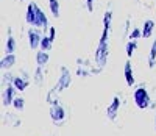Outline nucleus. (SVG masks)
Wrapping results in <instances>:
<instances>
[{
    "label": "nucleus",
    "mask_w": 156,
    "mask_h": 136,
    "mask_svg": "<svg viewBox=\"0 0 156 136\" xmlns=\"http://www.w3.org/2000/svg\"><path fill=\"white\" fill-rule=\"evenodd\" d=\"M154 130H156V113H154Z\"/></svg>",
    "instance_id": "32"
},
{
    "label": "nucleus",
    "mask_w": 156,
    "mask_h": 136,
    "mask_svg": "<svg viewBox=\"0 0 156 136\" xmlns=\"http://www.w3.org/2000/svg\"><path fill=\"white\" fill-rule=\"evenodd\" d=\"M48 116H50L51 122H53L56 127L64 125V124H66V120H67V111H66V108H64V105L61 102L55 103V105H50Z\"/></svg>",
    "instance_id": "4"
},
{
    "label": "nucleus",
    "mask_w": 156,
    "mask_h": 136,
    "mask_svg": "<svg viewBox=\"0 0 156 136\" xmlns=\"http://www.w3.org/2000/svg\"><path fill=\"white\" fill-rule=\"evenodd\" d=\"M16 63H17L16 53H5L0 60V67H2V71H11L16 66Z\"/></svg>",
    "instance_id": "11"
},
{
    "label": "nucleus",
    "mask_w": 156,
    "mask_h": 136,
    "mask_svg": "<svg viewBox=\"0 0 156 136\" xmlns=\"http://www.w3.org/2000/svg\"><path fill=\"white\" fill-rule=\"evenodd\" d=\"M45 69L44 67H39L36 66V69L33 71V81H34V85L36 86H42L44 85V81H45Z\"/></svg>",
    "instance_id": "16"
},
{
    "label": "nucleus",
    "mask_w": 156,
    "mask_h": 136,
    "mask_svg": "<svg viewBox=\"0 0 156 136\" xmlns=\"http://www.w3.org/2000/svg\"><path fill=\"white\" fill-rule=\"evenodd\" d=\"M19 75H22L23 78H27V80H30V81L33 80V74H30V72H28L27 69H20V72H19Z\"/></svg>",
    "instance_id": "30"
},
{
    "label": "nucleus",
    "mask_w": 156,
    "mask_h": 136,
    "mask_svg": "<svg viewBox=\"0 0 156 136\" xmlns=\"http://www.w3.org/2000/svg\"><path fill=\"white\" fill-rule=\"evenodd\" d=\"M123 78H125L126 86L133 88L136 85V75H134V69H133V63L129 60H126L123 64Z\"/></svg>",
    "instance_id": "9"
},
{
    "label": "nucleus",
    "mask_w": 156,
    "mask_h": 136,
    "mask_svg": "<svg viewBox=\"0 0 156 136\" xmlns=\"http://www.w3.org/2000/svg\"><path fill=\"white\" fill-rule=\"evenodd\" d=\"M72 85V72L69 71L67 66H61L59 67V74H58V80L53 88H50V91L61 97V94L66 91L69 86Z\"/></svg>",
    "instance_id": "2"
},
{
    "label": "nucleus",
    "mask_w": 156,
    "mask_h": 136,
    "mask_svg": "<svg viewBox=\"0 0 156 136\" xmlns=\"http://www.w3.org/2000/svg\"><path fill=\"white\" fill-rule=\"evenodd\" d=\"M94 64L87 58H76V67H92Z\"/></svg>",
    "instance_id": "26"
},
{
    "label": "nucleus",
    "mask_w": 156,
    "mask_h": 136,
    "mask_svg": "<svg viewBox=\"0 0 156 136\" xmlns=\"http://www.w3.org/2000/svg\"><path fill=\"white\" fill-rule=\"evenodd\" d=\"M16 97H17V89L12 85L2 88V105H3V108L12 106V102H14Z\"/></svg>",
    "instance_id": "7"
},
{
    "label": "nucleus",
    "mask_w": 156,
    "mask_h": 136,
    "mask_svg": "<svg viewBox=\"0 0 156 136\" xmlns=\"http://www.w3.org/2000/svg\"><path fill=\"white\" fill-rule=\"evenodd\" d=\"M22 120L14 113H3V125H11L12 128H19Z\"/></svg>",
    "instance_id": "13"
},
{
    "label": "nucleus",
    "mask_w": 156,
    "mask_h": 136,
    "mask_svg": "<svg viewBox=\"0 0 156 136\" xmlns=\"http://www.w3.org/2000/svg\"><path fill=\"white\" fill-rule=\"evenodd\" d=\"M14 78H16V75L11 71H2V88H5L8 85H12Z\"/></svg>",
    "instance_id": "20"
},
{
    "label": "nucleus",
    "mask_w": 156,
    "mask_h": 136,
    "mask_svg": "<svg viewBox=\"0 0 156 136\" xmlns=\"http://www.w3.org/2000/svg\"><path fill=\"white\" fill-rule=\"evenodd\" d=\"M17 50V41L12 35V28L8 27L6 28V39H5V53H16Z\"/></svg>",
    "instance_id": "10"
},
{
    "label": "nucleus",
    "mask_w": 156,
    "mask_h": 136,
    "mask_svg": "<svg viewBox=\"0 0 156 136\" xmlns=\"http://www.w3.org/2000/svg\"><path fill=\"white\" fill-rule=\"evenodd\" d=\"M34 60H36V66L44 67L47 69L48 61H50V52H44V50H37L34 53Z\"/></svg>",
    "instance_id": "12"
},
{
    "label": "nucleus",
    "mask_w": 156,
    "mask_h": 136,
    "mask_svg": "<svg viewBox=\"0 0 156 136\" xmlns=\"http://www.w3.org/2000/svg\"><path fill=\"white\" fill-rule=\"evenodd\" d=\"M142 38V28H139V27H133V30L131 33H129L128 39H131V41H139Z\"/></svg>",
    "instance_id": "25"
},
{
    "label": "nucleus",
    "mask_w": 156,
    "mask_h": 136,
    "mask_svg": "<svg viewBox=\"0 0 156 136\" xmlns=\"http://www.w3.org/2000/svg\"><path fill=\"white\" fill-rule=\"evenodd\" d=\"M148 67L150 69H154L156 67V39H153V42L150 46V52H148Z\"/></svg>",
    "instance_id": "17"
},
{
    "label": "nucleus",
    "mask_w": 156,
    "mask_h": 136,
    "mask_svg": "<svg viewBox=\"0 0 156 136\" xmlns=\"http://www.w3.org/2000/svg\"><path fill=\"white\" fill-rule=\"evenodd\" d=\"M20 2H27V0H20Z\"/></svg>",
    "instance_id": "33"
},
{
    "label": "nucleus",
    "mask_w": 156,
    "mask_h": 136,
    "mask_svg": "<svg viewBox=\"0 0 156 136\" xmlns=\"http://www.w3.org/2000/svg\"><path fill=\"white\" fill-rule=\"evenodd\" d=\"M12 108L17 111V113H22L23 111V108H25V99L22 96H17L14 99V102H12Z\"/></svg>",
    "instance_id": "23"
},
{
    "label": "nucleus",
    "mask_w": 156,
    "mask_h": 136,
    "mask_svg": "<svg viewBox=\"0 0 156 136\" xmlns=\"http://www.w3.org/2000/svg\"><path fill=\"white\" fill-rule=\"evenodd\" d=\"M44 30L41 28H36V27H30V28L27 30V39H28V47L30 50H39V47H41V41L44 38Z\"/></svg>",
    "instance_id": "6"
},
{
    "label": "nucleus",
    "mask_w": 156,
    "mask_h": 136,
    "mask_svg": "<svg viewBox=\"0 0 156 136\" xmlns=\"http://www.w3.org/2000/svg\"><path fill=\"white\" fill-rule=\"evenodd\" d=\"M47 3H48V9H50V13H51V16H53L55 19H58L59 14H61L59 0H47Z\"/></svg>",
    "instance_id": "18"
},
{
    "label": "nucleus",
    "mask_w": 156,
    "mask_h": 136,
    "mask_svg": "<svg viewBox=\"0 0 156 136\" xmlns=\"http://www.w3.org/2000/svg\"><path fill=\"white\" fill-rule=\"evenodd\" d=\"M33 8H34V22H33V27L44 30V33L47 35L48 28L51 27V25H50V20H48V16L45 14V11L39 6L34 0H33Z\"/></svg>",
    "instance_id": "5"
},
{
    "label": "nucleus",
    "mask_w": 156,
    "mask_h": 136,
    "mask_svg": "<svg viewBox=\"0 0 156 136\" xmlns=\"http://www.w3.org/2000/svg\"><path fill=\"white\" fill-rule=\"evenodd\" d=\"M75 75L80 78H87V77H92V71H90V67H76Z\"/></svg>",
    "instance_id": "24"
},
{
    "label": "nucleus",
    "mask_w": 156,
    "mask_h": 136,
    "mask_svg": "<svg viewBox=\"0 0 156 136\" xmlns=\"http://www.w3.org/2000/svg\"><path fill=\"white\" fill-rule=\"evenodd\" d=\"M133 102L136 105V108L139 110H150V105H151V96L147 89L145 85H139L134 88L133 91Z\"/></svg>",
    "instance_id": "3"
},
{
    "label": "nucleus",
    "mask_w": 156,
    "mask_h": 136,
    "mask_svg": "<svg viewBox=\"0 0 156 136\" xmlns=\"http://www.w3.org/2000/svg\"><path fill=\"white\" fill-rule=\"evenodd\" d=\"M142 38H151L153 36V33H154V28H156V20H153V19H147V20H144V24H142Z\"/></svg>",
    "instance_id": "14"
},
{
    "label": "nucleus",
    "mask_w": 156,
    "mask_h": 136,
    "mask_svg": "<svg viewBox=\"0 0 156 136\" xmlns=\"http://www.w3.org/2000/svg\"><path fill=\"white\" fill-rule=\"evenodd\" d=\"M51 49H53V41L50 39L48 35H44V38H42V41H41V47H39V50L50 52Z\"/></svg>",
    "instance_id": "22"
},
{
    "label": "nucleus",
    "mask_w": 156,
    "mask_h": 136,
    "mask_svg": "<svg viewBox=\"0 0 156 136\" xmlns=\"http://www.w3.org/2000/svg\"><path fill=\"white\" fill-rule=\"evenodd\" d=\"M30 83H31V81L27 80V78H23L22 75H16L14 81H12V86L17 89V92H23V91H27V89H28Z\"/></svg>",
    "instance_id": "15"
},
{
    "label": "nucleus",
    "mask_w": 156,
    "mask_h": 136,
    "mask_svg": "<svg viewBox=\"0 0 156 136\" xmlns=\"http://www.w3.org/2000/svg\"><path fill=\"white\" fill-rule=\"evenodd\" d=\"M47 35L50 36V39H51V41H53V42H55V41H56V28H55V27H53V25H51V27H50V28H48V31H47Z\"/></svg>",
    "instance_id": "29"
},
{
    "label": "nucleus",
    "mask_w": 156,
    "mask_h": 136,
    "mask_svg": "<svg viewBox=\"0 0 156 136\" xmlns=\"http://www.w3.org/2000/svg\"><path fill=\"white\" fill-rule=\"evenodd\" d=\"M131 30H133V27H131V19H126L125 20V33H123V36L128 39V36H129V33H131Z\"/></svg>",
    "instance_id": "27"
},
{
    "label": "nucleus",
    "mask_w": 156,
    "mask_h": 136,
    "mask_svg": "<svg viewBox=\"0 0 156 136\" xmlns=\"http://www.w3.org/2000/svg\"><path fill=\"white\" fill-rule=\"evenodd\" d=\"M120 106H122V99L119 96H114L112 100L109 102V105L106 106V117L114 122L117 119V116H119V111H120Z\"/></svg>",
    "instance_id": "8"
},
{
    "label": "nucleus",
    "mask_w": 156,
    "mask_h": 136,
    "mask_svg": "<svg viewBox=\"0 0 156 136\" xmlns=\"http://www.w3.org/2000/svg\"><path fill=\"white\" fill-rule=\"evenodd\" d=\"M154 20H156V19H154Z\"/></svg>",
    "instance_id": "34"
},
{
    "label": "nucleus",
    "mask_w": 156,
    "mask_h": 136,
    "mask_svg": "<svg viewBox=\"0 0 156 136\" xmlns=\"http://www.w3.org/2000/svg\"><path fill=\"white\" fill-rule=\"evenodd\" d=\"M150 110H156V102H151V105H150Z\"/></svg>",
    "instance_id": "31"
},
{
    "label": "nucleus",
    "mask_w": 156,
    "mask_h": 136,
    "mask_svg": "<svg viewBox=\"0 0 156 136\" xmlns=\"http://www.w3.org/2000/svg\"><path fill=\"white\" fill-rule=\"evenodd\" d=\"M125 50H126V57H128V58H131V57L134 55V52L137 50V41L128 39V41H126V44H125Z\"/></svg>",
    "instance_id": "21"
},
{
    "label": "nucleus",
    "mask_w": 156,
    "mask_h": 136,
    "mask_svg": "<svg viewBox=\"0 0 156 136\" xmlns=\"http://www.w3.org/2000/svg\"><path fill=\"white\" fill-rule=\"evenodd\" d=\"M25 22H27L30 27H33V22H34V8H33V0H30L28 5H27V9H25Z\"/></svg>",
    "instance_id": "19"
},
{
    "label": "nucleus",
    "mask_w": 156,
    "mask_h": 136,
    "mask_svg": "<svg viewBox=\"0 0 156 136\" xmlns=\"http://www.w3.org/2000/svg\"><path fill=\"white\" fill-rule=\"evenodd\" d=\"M95 2H97V0H84V8L89 11V13H92L94 11V8H95Z\"/></svg>",
    "instance_id": "28"
},
{
    "label": "nucleus",
    "mask_w": 156,
    "mask_h": 136,
    "mask_svg": "<svg viewBox=\"0 0 156 136\" xmlns=\"http://www.w3.org/2000/svg\"><path fill=\"white\" fill-rule=\"evenodd\" d=\"M112 8L111 3L108 5V9L103 13V19H101V25H103V30L98 39V44L97 49L94 52V66L98 67L100 71H103L108 64L109 60V35H111V28H112Z\"/></svg>",
    "instance_id": "1"
}]
</instances>
